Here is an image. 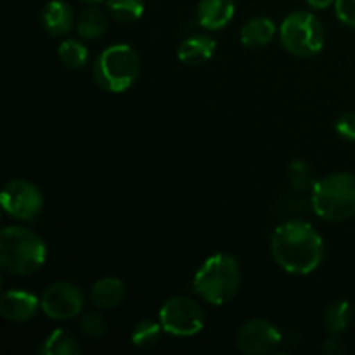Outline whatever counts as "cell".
I'll return each mask as SVG.
<instances>
[{
    "label": "cell",
    "mask_w": 355,
    "mask_h": 355,
    "mask_svg": "<svg viewBox=\"0 0 355 355\" xmlns=\"http://www.w3.org/2000/svg\"><path fill=\"white\" fill-rule=\"evenodd\" d=\"M127 295L125 283L118 277H103L97 283H94L90 290V302L94 307L99 311H111L121 305Z\"/></svg>",
    "instance_id": "15"
},
{
    "label": "cell",
    "mask_w": 355,
    "mask_h": 355,
    "mask_svg": "<svg viewBox=\"0 0 355 355\" xmlns=\"http://www.w3.org/2000/svg\"><path fill=\"white\" fill-rule=\"evenodd\" d=\"M311 207L326 222H343L355 215V175L336 172L318 180L311 191Z\"/></svg>",
    "instance_id": "4"
},
{
    "label": "cell",
    "mask_w": 355,
    "mask_h": 355,
    "mask_svg": "<svg viewBox=\"0 0 355 355\" xmlns=\"http://www.w3.org/2000/svg\"><path fill=\"white\" fill-rule=\"evenodd\" d=\"M234 14V0H200L198 3V23L210 31L227 26Z\"/></svg>",
    "instance_id": "12"
},
{
    "label": "cell",
    "mask_w": 355,
    "mask_h": 355,
    "mask_svg": "<svg viewBox=\"0 0 355 355\" xmlns=\"http://www.w3.org/2000/svg\"><path fill=\"white\" fill-rule=\"evenodd\" d=\"M315 182L318 180L314 179V172L307 163L302 162V159H295L290 163V184L295 191H298V193L312 191Z\"/></svg>",
    "instance_id": "23"
},
{
    "label": "cell",
    "mask_w": 355,
    "mask_h": 355,
    "mask_svg": "<svg viewBox=\"0 0 355 355\" xmlns=\"http://www.w3.org/2000/svg\"><path fill=\"white\" fill-rule=\"evenodd\" d=\"M276 23L270 17H253L241 28V44L248 49H262L276 37Z\"/></svg>",
    "instance_id": "16"
},
{
    "label": "cell",
    "mask_w": 355,
    "mask_h": 355,
    "mask_svg": "<svg viewBox=\"0 0 355 355\" xmlns=\"http://www.w3.org/2000/svg\"><path fill=\"white\" fill-rule=\"evenodd\" d=\"M38 309H42L40 298L30 291L10 290L2 295L0 300V314L10 322H28L37 315Z\"/></svg>",
    "instance_id": "11"
},
{
    "label": "cell",
    "mask_w": 355,
    "mask_h": 355,
    "mask_svg": "<svg viewBox=\"0 0 355 355\" xmlns=\"http://www.w3.org/2000/svg\"><path fill=\"white\" fill-rule=\"evenodd\" d=\"M158 319L166 333L184 338L198 335L207 322L201 305L189 297L168 298L159 309Z\"/></svg>",
    "instance_id": "7"
},
{
    "label": "cell",
    "mask_w": 355,
    "mask_h": 355,
    "mask_svg": "<svg viewBox=\"0 0 355 355\" xmlns=\"http://www.w3.org/2000/svg\"><path fill=\"white\" fill-rule=\"evenodd\" d=\"M42 312L54 321H68L82 314L85 297L80 286L68 281H59L45 288L40 297Z\"/></svg>",
    "instance_id": "8"
},
{
    "label": "cell",
    "mask_w": 355,
    "mask_h": 355,
    "mask_svg": "<svg viewBox=\"0 0 355 355\" xmlns=\"http://www.w3.org/2000/svg\"><path fill=\"white\" fill-rule=\"evenodd\" d=\"M343 349H345V345H343V340L340 336V333H329V336L322 343V352L328 355L342 354Z\"/></svg>",
    "instance_id": "27"
},
{
    "label": "cell",
    "mask_w": 355,
    "mask_h": 355,
    "mask_svg": "<svg viewBox=\"0 0 355 355\" xmlns=\"http://www.w3.org/2000/svg\"><path fill=\"white\" fill-rule=\"evenodd\" d=\"M0 201H2V208L6 210V214L17 220H31L44 208L42 191L35 184L23 179L7 182L2 189Z\"/></svg>",
    "instance_id": "9"
},
{
    "label": "cell",
    "mask_w": 355,
    "mask_h": 355,
    "mask_svg": "<svg viewBox=\"0 0 355 355\" xmlns=\"http://www.w3.org/2000/svg\"><path fill=\"white\" fill-rule=\"evenodd\" d=\"M270 253L283 270L295 276H307L321 266L324 241L307 220L291 218L274 229Z\"/></svg>",
    "instance_id": "1"
},
{
    "label": "cell",
    "mask_w": 355,
    "mask_h": 355,
    "mask_svg": "<svg viewBox=\"0 0 355 355\" xmlns=\"http://www.w3.org/2000/svg\"><path fill=\"white\" fill-rule=\"evenodd\" d=\"M42 23H44L45 31L52 37H64L71 31L75 24V14H73L71 6L64 0H51L44 7L42 12Z\"/></svg>",
    "instance_id": "13"
},
{
    "label": "cell",
    "mask_w": 355,
    "mask_h": 355,
    "mask_svg": "<svg viewBox=\"0 0 355 355\" xmlns=\"http://www.w3.org/2000/svg\"><path fill=\"white\" fill-rule=\"evenodd\" d=\"M80 331L90 340H99L106 335L107 331V322L97 312H85L80 318Z\"/></svg>",
    "instance_id": "24"
},
{
    "label": "cell",
    "mask_w": 355,
    "mask_h": 355,
    "mask_svg": "<svg viewBox=\"0 0 355 355\" xmlns=\"http://www.w3.org/2000/svg\"><path fill=\"white\" fill-rule=\"evenodd\" d=\"M165 331L162 326V322L153 321V319H142L132 329V343L139 349H153L155 345H158V342L162 340V333Z\"/></svg>",
    "instance_id": "20"
},
{
    "label": "cell",
    "mask_w": 355,
    "mask_h": 355,
    "mask_svg": "<svg viewBox=\"0 0 355 355\" xmlns=\"http://www.w3.org/2000/svg\"><path fill=\"white\" fill-rule=\"evenodd\" d=\"M217 51V42L208 35H191L180 42L177 58L187 66H198L210 61Z\"/></svg>",
    "instance_id": "14"
},
{
    "label": "cell",
    "mask_w": 355,
    "mask_h": 355,
    "mask_svg": "<svg viewBox=\"0 0 355 355\" xmlns=\"http://www.w3.org/2000/svg\"><path fill=\"white\" fill-rule=\"evenodd\" d=\"M82 2H85V3H89V6H92V3L103 2V0H82Z\"/></svg>",
    "instance_id": "29"
},
{
    "label": "cell",
    "mask_w": 355,
    "mask_h": 355,
    "mask_svg": "<svg viewBox=\"0 0 355 355\" xmlns=\"http://www.w3.org/2000/svg\"><path fill=\"white\" fill-rule=\"evenodd\" d=\"M241 284V269L229 253H215L208 257L194 276V293L207 304L224 305L234 298Z\"/></svg>",
    "instance_id": "3"
},
{
    "label": "cell",
    "mask_w": 355,
    "mask_h": 355,
    "mask_svg": "<svg viewBox=\"0 0 355 355\" xmlns=\"http://www.w3.org/2000/svg\"><path fill=\"white\" fill-rule=\"evenodd\" d=\"M335 128H336V132H338L340 137H343L345 141L355 142V113L354 111L343 113L342 116L336 120Z\"/></svg>",
    "instance_id": "25"
},
{
    "label": "cell",
    "mask_w": 355,
    "mask_h": 355,
    "mask_svg": "<svg viewBox=\"0 0 355 355\" xmlns=\"http://www.w3.org/2000/svg\"><path fill=\"white\" fill-rule=\"evenodd\" d=\"M94 80L107 92L120 94L130 89L141 73V58L127 44L104 49L94 62Z\"/></svg>",
    "instance_id": "5"
},
{
    "label": "cell",
    "mask_w": 355,
    "mask_h": 355,
    "mask_svg": "<svg viewBox=\"0 0 355 355\" xmlns=\"http://www.w3.org/2000/svg\"><path fill=\"white\" fill-rule=\"evenodd\" d=\"M47 260L45 241L26 227L9 225L0 232V267L7 274L26 277L38 272Z\"/></svg>",
    "instance_id": "2"
},
{
    "label": "cell",
    "mask_w": 355,
    "mask_h": 355,
    "mask_svg": "<svg viewBox=\"0 0 355 355\" xmlns=\"http://www.w3.org/2000/svg\"><path fill=\"white\" fill-rule=\"evenodd\" d=\"M354 305L349 300H336L326 309L324 326L329 333H340L342 335L354 321Z\"/></svg>",
    "instance_id": "19"
},
{
    "label": "cell",
    "mask_w": 355,
    "mask_h": 355,
    "mask_svg": "<svg viewBox=\"0 0 355 355\" xmlns=\"http://www.w3.org/2000/svg\"><path fill=\"white\" fill-rule=\"evenodd\" d=\"M107 14L118 23H134L144 14V0H104Z\"/></svg>",
    "instance_id": "21"
},
{
    "label": "cell",
    "mask_w": 355,
    "mask_h": 355,
    "mask_svg": "<svg viewBox=\"0 0 355 355\" xmlns=\"http://www.w3.org/2000/svg\"><path fill=\"white\" fill-rule=\"evenodd\" d=\"M335 12L343 24L355 28V0H335Z\"/></svg>",
    "instance_id": "26"
},
{
    "label": "cell",
    "mask_w": 355,
    "mask_h": 355,
    "mask_svg": "<svg viewBox=\"0 0 355 355\" xmlns=\"http://www.w3.org/2000/svg\"><path fill=\"white\" fill-rule=\"evenodd\" d=\"M279 38L290 54L297 58H312L324 47L326 31L314 14L309 10H295L281 23Z\"/></svg>",
    "instance_id": "6"
},
{
    "label": "cell",
    "mask_w": 355,
    "mask_h": 355,
    "mask_svg": "<svg viewBox=\"0 0 355 355\" xmlns=\"http://www.w3.org/2000/svg\"><path fill=\"white\" fill-rule=\"evenodd\" d=\"M307 3L312 7V9L321 10V9H328L331 3H335V0H307Z\"/></svg>",
    "instance_id": "28"
},
{
    "label": "cell",
    "mask_w": 355,
    "mask_h": 355,
    "mask_svg": "<svg viewBox=\"0 0 355 355\" xmlns=\"http://www.w3.org/2000/svg\"><path fill=\"white\" fill-rule=\"evenodd\" d=\"M58 55L66 68L80 69L89 61V49L75 38H68L58 49Z\"/></svg>",
    "instance_id": "22"
},
{
    "label": "cell",
    "mask_w": 355,
    "mask_h": 355,
    "mask_svg": "<svg viewBox=\"0 0 355 355\" xmlns=\"http://www.w3.org/2000/svg\"><path fill=\"white\" fill-rule=\"evenodd\" d=\"M283 343V335L274 322L267 319H252L239 328L236 345L243 354H272Z\"/></svg>",
    "instance_id": "10"
},
{
    "label": "cell",
    "mask_w": 355,
    "mask_h": 355,
    "mask_svg": "<svg viewBox=\"0 0 355 355\" xmlns=\"http://www.w3.org/2000/svg\"><path fill=\"white\" fill-rule=\"evenodd\" d=\"M82 352L80 343L75 336L66 329H55L40 347L42 355H78Z\"/></svg>",
    "instance_id": "18"
},
{
    "label": "cell",
    "mask_w": 355,
    "mask_h": 355,
    "mask_svg": "<svg viewBox=\"0 0 355 355\" xmlns=\"http://www.w3.org/2000/svg\"><path fill=\"white\" fill-rule=\"evenodd\" d=\"M76 30L83 40H97L107 30L106 12L92 3L80 12L78 19H76Z\"/></svg>",
    "instance_id": "17"
}]
</instances>
